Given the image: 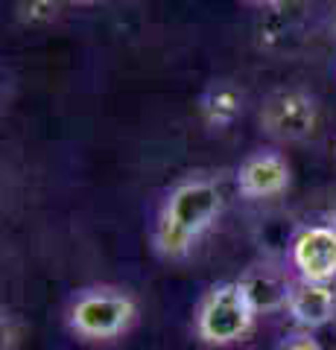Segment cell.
Returning <instances> with one entry per match:
<instances>
[{
    "label": "cell",
    "instance_id": "1",
    "mask_svg": "<svg viewBox=\"0 0 336 350\" xmlns=\"http://www.w3.org/2000/svg\"><path fill=\"white\" fill-rule=\"evenodd\" d=\"M222 213V193L208 178H188L172 187L158 207L153 243L167 260L188 257L193 245L214 228Z\"/></svg>",
    "mask_w": 336,
    "mask_h": 350
},
{
    "label": "cell",
    "instance_id": "5",
    "mask_svg": "<svg viewBox=\"0 0 336 350\" xmlns=\"http://www.w3.org/2000/svg\"><path fill=\"white\" fill-rule=\"evenodd\" d=\"M289 262L298 280L331 283L336 278V228L307 225L296 234L289 245Z\"/></svg>",
    "mask_w": 336,
    "mask_h": 350
},
{
    "label": "cell",
    "instance_id": "10",
    "mask_svg": "<svg viewBox=\"0 0 336 350\" xmlns=\"http://www.w3.org/2000/svg\"><path fill=\"white\" fill-rule=\"evenodd\" d=\"M0 333H3V350H15L21 336H24V321L12 312H3V327H0Z\"/></svg>",
    "mask_w": 336,
    "mask_h": 350
},
{
    "label": "cell",
    "instance_id": "7",
    "mask_svg": "<svg viewBox=\"0 0 336 350\" xmlns=\"http://www.w3.org/2000/svg\"><path fill=\"white\" fill-rule=\"evenodd\" d=\"M284 310L292 321L305 330H319L336 319V289L331 283H307L296 280L287 295Z\"/></svg>",
    "mask_w": 336,
    "mask_h": 350
},
{
    "label": "cell",
    "instance_id": "13",
    "mask_svg": "<svg viewBox=\"0 0 336 350\" xmlns=\"http://www.w3.org/2000/svg\"><path fill=\"white\" fill-rule=\"evenodd\" d=\"M331 29H333V32H336V6H333V9H331Z\"/></svg>",
    "mask_w": 336,
    "mask_h": 350
},
{
    "label": "cell",
    "instance_id": "8",
    "mask_svg": "<svg viewBox=\"0 0 336 350\" xmlns=\"http://www.w3.org/2000/svg\"><path fill=\"white\" fill-rule=\"evenodd\" d=\"M199 114L208 129H216V131L229 129L243 114V94L231 82H214L199 96Z\"/></svg>",
    "mask_w": 336,
    "mask_h": 350
},
{
    "label": "cell",
    "instance_id": "6",
    "mask_svg": "<svg viewBox=\"0 0 336 350\" xmlns=\"http://www.w3.org/2000/svg\"><path fill=\"white\" fill-rule=\"evenodd\" d=\"M292 178V170L287 158L272 149H260L248 155L240 170H237V193L243 199H275V196L287 193Z\"/></svg>",
    "mask_w": 336,
    "mask_h": 350
},
{
    "label": "cell",
    "instance_id": "3",
    "mask_svg": "<svg viewBox=\"0 0 336 350\" xmlns=\"http://www.w3.org/2000/svg\"><path fill=\"white\" fill-rule=\"evenodd\" d=\"M138 319V304L129 292L114 286H91L73 295L68 327L85 342H112L129 333Z\"/></svg>",
    "mask_w": 336,
    "mask_h": 350
},
{
    "label": "cell",
    "instance_id": "9",
    "mask_svg": "<svg viewBox=\"0 0 336 350\" xmlns=\"http://www.w3.org/2000/svg\"><path fill=\"white\" fill-rule=\"evenodd\" d=\"M243 286H246L248 298H252V304L257 306V312H260V310H275V306H284L292 283L287 278H281L278 271L263 269V271H252V275H246Z\"/></svg>",
    "mask_w": 336,
    "mask_h": 350
},
{
    "label": "cell",
    "instance_id": "11",
    "mask_svg": "<svg viewBox=\"0 0 336 350\" xmlns=\"http://www.w3.org/2000/svg\"><path fill=\"white\" fill-rule=\"evenodd\" d=\"M275 350H324V347L319 345V338H313L310 333H296V336L284 338Z\"/></svg>",
    "mask_w": 336,
    "mask_h": 350
},
{
    "label": "cell",
    "instance_id": "4",
    "mask_svg": "<svg viewBox=\"0 0 336 350\" xmlns=\"http://www.w3.org/2000/svg\"><path fill=\"white\" fill-rule=\"evenodd\" d=\"M319 123V108L310 94L298 88H278L260 105V129L281 144L307 140Z\"/></svg>",
    "mask_w": 336,
    "mask_h": 350
},
{
    "label": "cell",
    "instance_id": "2",
    "mask_svg": "<svg viewBox=\"0 0 336 350\" xmlns=\"http://www.w3.org/2000/svg\"><path fill=\"white\" fill-rule=\"evenodd\" d=\"M255 319L257 306L248 298L243 280H225L202 295L193 327L208 347H229L252 333Z\"/></svg>",
    "mask_w": 336,
    "mask_h": 350
},
{
    "label": "cell",
    "instance_id": "12",
    "mask_svg": "<svg viewBox=\"0 0 336 350\" xmlns=\"http://www.w3.org/2000/svg\"><path fill=\"white\" fill-rule=\"evenodd\" d=\"M27 9H29V12L24 15L27 21H38V18L53 21V18H56V12H59V6H56V3H29Z\"/></svg>",
    "mask_w": 336,
    "mask_h": 350
}]
</instances>
